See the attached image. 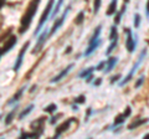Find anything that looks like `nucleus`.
<instances>
[{
    "instance_id": "0eeeda50",
    "label": "nucleus",
    "mask_w": 149,
    "mask_h": 139,
    "mask_svg": "<svg viewBox=\"0 0 149 139\" xmlns=\"http://www.w3.org/2000/svg\"><path fill=\"white\" fill-rule=\"evenodd\" d=\"M49 35H50V31H49L47 29H45V31L40 35V38L37 39V42H36V46H35V50H32V54H37V52H39V51L41 50L42 45L46 42V40H47Z\"/></svg>"
},
{
    "instance_id": "f03ea898",
    "label": "nucleus",
    "mask_w": 149,
    "mask_h": 139,
    "mask_svg": "<svg viewBox=\"0 0 149 139\" xmlns=\"http://www.w3.org/2000/svg\"><path fill=\"white\" fill-rule=\"evenodd\" d=\"M54 3H55V0H49L47 5H46V8H45V11L42 13V15H41V19L39 21V25H37L36 30H35V35L39 34V31L41 30V27H42L45 25V22L49 20V16H51L50 14L52 13V10H54Z\"/></svg>"
},
{
    "instance_id": "393cba45",
    "label": "nucleus",
    "mask_w": 149,
    "mask_h": 139,
    "mask_svg": "<svg viewBox=\"0 0 149 139\" xmlns=\"http://www.w3.org/2000/svg\"><path fill=\"white\" fill-rule=\"evenodd\" d=\"M39 133H36V132H32V133H21L20 134V138H39Z\"/></svg>"
},
{
    "instance_id": "bb28decb",
    "label": "nucleus",
    "mask_w": 149,
    "mask_h": 139,
    "mask_svg": "<svg viewBox=\"0 0 149 139\" xmlns=\"http://www.w3.org/2000/svg\"><path fill=\"white\" fill-rule=\"evenodd\" d=\"M56 109H57V106H56L55 103H51V104H49L44 111H45L46 113H54V112H56Z\"/></svg>"
},
{
    "instance_id": "4c0bfd02",
    "label": "nucleus",
    "mask_w": 149,
    "mask_h": 139,
    "mask_svg": "<svg viewBox=\"0 0 149 139\" xmlns=\"http://www.w3.org/2000/svg\"><path fill=\"white\" fill-rule=\"evenodd\" d=\"M71 50H72V47H71V46H68L67 50H66V52H65V54H70V52H71Z\"/></svg>"
},
{
    "instance_id": "cd10ccee",
    "label": "nucleus",
    "mask_w": 149,
    "mask_h": 139,
    "mask_svg": "<svg viewBox=\"0 0 149 139\" xmlns=\"http://www.w3.org/2000/svg\"><path fill=\"white\" fill-rule=\"evenodd\" d=\"M139 24H141V15L136 14V15H134V27H138Z\"/></svg>"
},
{
    "instance_id": "1a4fd4ad",
    "label": "nucleus",
    "mask_w": 149,
    "mask_h": 139,
    "mask_svg": "<svg viewBox=\"0 0 149 139\" xmlns=\"http://www.w3.org/2000/svg\"><path fill=\"white\" fill-rule=\"evenodd\" d=\"M45 120H46L45 117H40L39 119H36L35 122L31 123L32 129H34L36 133H39V136H41V134L44 133V124H45Z\"/></svg>"
},
{
    "instance_id": "a19ab883",
    "label": "nucleus",
    "mask_w": 149,
    "mask_h": 139,
    "mask_svg": "<svg viewBox=\"0 0 149 139\" xmlns=\"http://www.w3.org/2000/svg\"><path fill=\"white\" fill-rule=\"evenodd\" d=\"M128 1H129V0H123V3H124V4H127Z\"/></svg>"
},
{
    "instance_id": "9b49d317",
    "label": "nucleus",
    "mask_w": 149,
    "mask_h": 139,
    "mask_svg": "<svg viewBox=\"0 0 149 139\" xmlns=\"http://www.w3.org/2000/svg\"><path fill=\"white\" fill-rule=\"evenodd\" d=\"M130 107H127L125 108V112L124 113H122V114H118L117 117L114 118V122H113V127H117V126H120L125 119H127L128 117H129V114H130Z\"/></svg>"
},
{
    "instance_id": "2f4dec72",
    "label": "nucleus",
    "mask_w": 149,
    "mask_h": 139,
    "mask_svg": "<svg viewBox=\"0 0 149 139\" xmlns=\"http://www.w3.org/2000/svg\"><path fill=\"white\" fill-rule=\"evenodd\" d=\"M119 78H120V75H117V76H113V77H112V78H111V85H113V83H116V82H117V81L119 80Z\"/></svg>"
},
{
    "instance_id": "ddd939ff",
    "label": "nucleus",
    "mask_w": 149,
    "mask_h": 139,
    "mask_svg": "<svg viewBox=\"0 0 149 139\" xmlns=\"http://www.w3.org/2000/svg\"><path fill=\"white\" fill-rule=\"evenodd\" d=\"M118 62V57L116 56H112L108 58V61H107V65H106V70H104V73H109L114 68V66L117 65Z\"/></svg>"
},
{
    "instance_id": "c756f323",
    "label": "nucleus",
    "mask_w": 149,
    "mask_h": 139,
    "mask_svg": "<svg viewBox=\"0 0 149 139\" xmlns=\"http://www.w3.org/2000/svg\"><path fill=\"white\" fill-rule=\"evenodd\" d=\"M144 80H146V77H144V76H141V77H139V80L136 82V88H139V87H141V86L143 85Z\"/></svg>"
},
{
    "instance_id": "4468645a",
    "label": "nucleus",
    "mask_w": 149,
    "mask_h": 139,
    "mask_svg": "<svg viewBox=\"0 0 149 139\" xmlns=\"http://www.w3.org/2000/svg\"><path fill=\"white\" fill-rule=\"evenodd\" d=\"M100 45H101V40H100V39H98V40H96L95 42L90 44V45H88V47H87V50L85 51V56H88V55H91L93 51H95L97 47H98Z\"/></svg>"
},
{
    "instance_id": "412c9836",
    "label": "nucleus",
    "mask_w": 149,
    "mask_h": 139,
    "mask_svg": "<svg viewBox=\"0 0 149 139\" xmlns=\"http://www.w3.org/2000/svg\"><path fill=\"white\" fill-rule=\"evenodd\" d=\"M116 39H118V32H117V27H116V24L111 27V32H109V40L113 41Z\"/></svg>"
},
{
    "instance_id": "ea45409f",
    "label": "nucleus",
    "mask_w": 149,
    "mask_h": 139,
    "mask_svg": "<svg viewBox=\"0 0 149 139\" xmlns=\"http://www.w3.org/2000/svg\"><path fill=\"white\" fill-rule=\"evenodd\" d=\"M144 139H149V134H147V136H144Z\"/></svg>"
},
{
    "instance_id": "6ab92c4d",
    "label": "nucleus",
    "mask_w": 149,
    "mask_h": 139,
    "mask_svg": "<svg viewBox=\"0 0 149 139\" xmlns=\"http://www.w3.org/2000/svg\"><path fill=\"white\" fill-rule=\"evenodd\" d=\"M16 112H17V107H15L10 113H9L8 115H6V119H5V124L6 126H9L13 120H14V117H15V114H16Z\"/></svg>"
},
{
    "instance_id": "7c9ffc66",
    "label": "nucleus",
    "mask_w": 149,
    "mask_h": 139,
    "mask_svg": "<svg viewBox=\"0 0 149 139\" xmlns=\"http://www.w3.org/2000/svg\"><path fill=\"white\" fill-rule=\"evenodd\" d=\"M106 65H107V61H101V62L96 66V70H97V71H101V70H103V67L106 66Z\"/></svg>"
},
{
    "instance_id": "a878e982",
    "label": "nucleus",
    "mask_w": 149,
    "mask_h": 139,
    "mask_svg": "<svg viewBox=\"0 0 149 139\" xmlns=\"http://www.w3.org/2000/svg\"><path fill=\"white\" fill-rule=\"evenodd\" d=\"M101 4H102V0H95V1H93V14H95V15L98 13Z\"/></svg>"
},
{
    "instance_id": "aec40b11",
    "label": "nucleus",
    "mask_w": 149,
    "mask_h": 139,
    "mask_svg": "<svg viewBox=\"0 0 149 139\" xmlns=\"http://www.w3.org/2000/svg\"><path fill=\"white\" fill-rule=\"evenodd\" d=\"M148 118H146V119H138V120H136V122H133L132 124H129V127H128V129H134V128H137V127H139V126H142V124H144V123H147L148 122Z\"/></svg>"
},
{
    "instance_id": "58836bf2",
    "label": "nucleus",
    "mask_w": 149,
    "mask_h": 139,
    "mask_svg": "<svg viewBox=\"0 0 149 139\" xmlns=\"http://www.w3.org/2000/svg\"><path fill=\"white\" fill-rule=\"evenodd\" d=\"M72 109H73V111H77V109H78V108H77V106H76V104H73V106H72Z\"/></svg>"
},
{
    "instance_id": "72a5a7b5",
    "label": "nucleus",
    "mask_w": 149,
    "mask_h": 139,
    "mask_svg": "<svg viewBox=\"0 0 149 139\" xmlns=\"http://www.w3.org/2000/svg\"><path fill=\"white\" fill-rule=\"evenodd\" d=\"M102 82V78H97L96 81H93V86H100Z\"/></svg>"
},
{
    "instance_id": "e433bc0d",
    "label": "nucleus",
    "mask_w": 149,
    "mask_h": 139,
    "mask_svg": "<svg viewBox=\"0 0 149 139\" xmlns=\"http://www.w3.org/2000/svg\"><path fill=\"white\" fill-rule=\"evenodd\" d=\"M92 80H93V76H92V75H90V76L87 77V80H86V81H87V82H91Z\"/></svg>"
},
{
    "instance_id": "f3484780",
    "label": "nucleus",
    "mask_w": 149,
    "mask_h": 139,
    "mask_svg": "<svg viewBox=\"0 0 149 139\" xmlns=\"http://www.w3.org/2000/svg\"><path fill=\"white\" fill-rule=\"evenodd\" d=\"M93 71H97L96 66L95 67H88L87 70H83V71H81L80 73H78V77H80V78H87L90 75H92Z\"/></svg>"
},
{
    "instance_id": "f8f14e48",
    "label": "nucleus",
    "mask_w": 149,
    "mask_h": 139,
    "mask_svg": "<svg viewBox=\"0 0 149 139\" xmlns=\"http://www.w3.org/2000/svg\"><path fill=\"white\" fill-rule=\"evenodd\" d=\"M72 67H73V63H70V65H68V66H67L66 68H63L62 71L60 72L57 76H55V77H54V78H52V80H51L50 82H51V83H56V82L61 81V80H62V78H63L65 76H67V73H68L70 71H71V70H72Z\"/></svg>"
},
{
    "instance_id": "2eb2a0df",
    "label": "nucleus",
    "mask_w": 149,
    "mask_h": 139,
    "mask_svg": "<svg viewBox=\"0 0 149 139\" xmlns=\"http://www.w3.org/2000/svg\"><path fill=\"white\" fill-rule=\"evenodd\" d=\"M125 10H127V5L123 3V6L120 8V10L117 13V15H116V17H114V24L116 25H118L120 22V20H122V16H123V14L125 13Z\"/></svg>"
},
{
    "instance_id": "b1692460",
    "label": "nucleus",
    "mask_w": 149,
    "mask_h": 139,
    "mask_svg": "<svg viewBox=\"0 0 149 139\" xmlns=\"http://www.w3.org/2000/svg\"><path fill=\"white\" fill-rule=\"evenodd\" d=\"M117 42H118V39H116V40H113V41H111V45L108 46V49L106 50V55L108 56V55L112 52V51L114 50V47L117 46Z\"/></svg>"
},
{
    "instance_id": "dca6fc26",
    "label": "nucleus",
    "mask_w": 149,
    "mask_h": 139,
    "mask_svg": "<svg viewBox=\"0 0 149 139\" xmlns=\"http://www.w3.org/2000/svg\"><path fill=\"white\" fill-rule=\"evenodd\" d=\"M26 90V86H24V87H21V88L20 90H19L17 92H16V93L15 95H14V97H13V98L10 99V101H9V104H13L14 103V102H17L19 99H20V97L22 96V93H24V91Z\"/></svg>"
},
{
    "instance_id": "c85d7f7f",
    "label": "nucleus",
    "mask_w": 149,
    "mask_h": 139,
    "mask_svg": "<svg viewBox=\"0 0 149 139\" xmlns=\"http://www.w3.org/2000/svg\"><path fill=\"white\" fill-rule=\"evenodd\" d=\"M86 102V97L85 96H78L77 98H74V103H85Z\"/></svg>"
},
{
    "instance_id": "423d86ee",
    "label": "nucleus",
    "mask_w": 149,
    "mask_h": 139,
    "mask_svg": "<svg viewBox=\"0 0 149 139\" xmlns=\"http://www.w3.org/2000/svg\"><path fill=\"white\" fill-rule=\"evenodd\" d=\"M124 32L127 34V40H125V49H127L128 52H133L134 50H136V41L133 39V34L130 29L128 27H125L124 29Z\"/></svg>"
},
{
    "instance_id": "f704fd0d",
    "label": "nucleus",
    "mask_w": 149,
    "mask_h": 139,
    "mask_svg": "<svg viewBox=\"0 0 149 139\" xmlns=\"http://www.w3.org/2000/svg\"><path fill=\"white\" fill-rule=\"evenodd\" d=\"M91 113H92V109H91V107H90V108L87 109V114H86V118H85V120H87V119H88V117H90V115H91Z\"/></svg>"
},
{
    "instance_id": "4be33fe9",
    "label": "nucleus",
    "mask_w": 149,
    "mask_h": 139,
    "mask_svg": "<svg viewBox=\"0 0 149 139\" xmlns=\"http://www.w3.org/2000/svg\"><path fill=\"white\" fill-rule=\"evenodd\" d=\"M83 21H85V11H80V13H78V15L76 16L74 24H76V25H81Z\"/></svg>"
},
{
    "instance_id": "6e6552de",
    "label": "nucleus",
    "mask_w": 149,
    "mask_h": 139,
    "mask_svg": "<svg viewBox=\"0 0 149 139\" xmlns=\"http://www.w3.org/2000/svg\"><path fill=\"white\" fill-rule=\"evenodd\" d=\"M16 42H17V38H16V36H14V35L10 36V38H9V40L5 42V45H4L3 47H1V54H0V55H1V57H3L5 54H8L9 51H10V50L14 47V46L16 45Z\"/></svg>"
},
{
    "instance_id": "5701e85b",
    "label": "nucleus",
    "mask_w": 149,
    "mask_h": 139,
    "mask_svg": "<svg viewBox=\"0 0 149 139\" xmlns=\"http://www.w3.org/2000/svg\"><path fill=\"white\" fill-rule=\"evenodd\" d=\"M32 109H34V104H30V106H29V107H27L26 109H24V111H22V112H21L20 114H19V119H22L24 117H26V115L29 114Z\"/></svg>"
},
{
    "instance_id": "c9c22d12",
    "label": "nucleus",
    "mask_w": 149,
    "mask_h": 139,
    "mask_svg": "<svg viewBox=\"0 0 149 139\" xmlns=\"http://www.w3.org/2000/svg\"><path fill=\"white\" fill-rule=\"evenodd\" d=\"M146 9H147V16H149V0L147 1V6H146Z\"/></svg>"
},
{
    "instance_id": "7ed1b4c3",
    "label": "nucleus",
    "mask_w": 149,
    "mask_h": 139,
    "mask_svg": "<svg viewBox=\"0 0 149 139\" xmlns=\"http://www.w3.org/2000/svg\"><path fill=\"white\" fill-rule=\"evenodd\" d=\"M146 54H147V51H146V50H143L142 52H141V55H139V57H138V61H137L136 63H134V66H133V67H132V70H130V71H129V73H128V75L123 78L122 81L119 82V86H120V87L124 86V85H127V83H128V82H129V81L133 78L134 73H136L137 68L139 67V65H141V62L143 61V58H144V56H146Z\"/></svg>"
},
{
    "instance_id": "20e7f679",
    "label": "nucleus",
    "mask_w": 149,
    "mask_h": 139,
    "mask_svg": "<svg viewBox=\"0 0 149 139\" xmlns=\"http://www.w3.org/2000/svg\"><path fill=\"white\" fill-rule=\"evenodd\" d=\"M70 10H71V5H68V6L66 8V10H65V11H63V13L61 14V16H60L58 19L55 21L54 26L51 27V30H50V35H49V36H52V35L55 34V32L57 31V30L60 29V27L62 26V24L65 22V20H66V17H67V14L70 13Z\"/></svg>"
},
{
    "instance_id": "a211bd4d",
    "label": "nucleus",
    "mask_w": 149,
    "mask_h": 139,
    "mask_svg": "<svg viewBox=\"0 0 149 139\" xmlns=\"http://www.w3.org/2000/svg\"><path fill=\"white\" fill-rule=\"evenodd\" d=\"M101 31H102V25H98L96 27V30H95V32H93V35H92V38H91V40H90V44H92V42H95L96 40H98V38H100V34H101Z\"/></svg>"
},
{
    "instance_id": "f257e3e1",
    "label": "nucleus",
    "mask_w": 149,
    "mask_h": 139,
    "mask_svg": "<svg viewBox=\"0 0 149 139\" xmlns=\"http://www.w3.org/2000/svg\"><path fill=\"white\" fill-rule=\"evenodd\" d=\"M41 3V0H31V1L29 3V5H27V9L25 14L22 15L21 17V21H20V34H24V32L27 31V29H29V26L31 25L32 22V19H34L35 14L37 11V8H39Z\"/></svg>"
},
{
    "instance_id": "9d476101",
    "label": "nucleus",
    "mask_w": 149,
    "mask_h": 139,
    "mask_svg": "<svg viewBox=\"0 0 149 139\" xmlns=\"http://www.w3.org/2000/svg\"><path fill=\"white\" fill-rule=\"evenodd\" d=\"M74 122V118H70L67 119L66 122H63L62 124H60V126L56 128V133H55V138H58L63 132H66L67 129L70 128V126H71V123Z\"/></svg>"
},
{
    "instance_id": "39448f33",
    "label": "nucleus",
    "mask_w": 149,
    "mask_h": 139,
    "mask_svg": "<svg viewBox=\"0 0 149 139\" xmlns=\"http://www.w3.org/2000/svg\"><path fill=\"white\" fill-rule=\"evenodd\" d=\"M29 46H30V42H29V41H27V42H26V44H25V45L21 47L20 52H19V55H17L16 61H15V65H14V71H19V68L21 67L22 61H24V56H25V54H26L27 49H29Z\"/></svg>"
},
{
    "instance_id": "473e14b6",
    "label": "nucleus",
    "mask_w": 149,
    "mask_h": 139,
    "mask_svg": "<svg viewBox=\"0 0 149 139\" xmlns=\"http://www.w3.org/2000/svg\"><path fill=\"white\" fill-rule=\"evenodd\" d=\"M60 117H61V114H58V115H55V117H52V118L50 119V124H55V122H56V120H57Z\"/></svg>"
}]
</instances>
